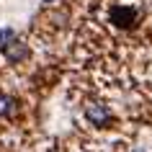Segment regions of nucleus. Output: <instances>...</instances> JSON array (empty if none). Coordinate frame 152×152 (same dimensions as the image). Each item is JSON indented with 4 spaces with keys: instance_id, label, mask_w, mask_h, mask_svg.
<instances>
[{
    "instance_id": "nucleus-1",
    "label": "nucleus",
    "mask_w": 152,
    "mask_h": 152,
    "mask_svg": "<svg viewBox=\"0 0 152 152\" xmlns=\"http://www.w3.org/2000/svg\"><path fill=\"white\" fill-rule=\"evenodd\" d=\"M137 21V10L132 5H113L111 8V23H116L119 28H129Z\"/></svg>"
},
{
    "instance_id": "nucleus-3",
    "label": "nucleus",
    "mask_w": 152,
    "mask_h": 152,
    "mask_svg": "<svg viewBox=\"0 0 152 152\" xmlns=\"http://www.w3.org/2000/svg\"><path fill=\"white\" fill-rule=\"evenodd\" d=\"M3 54L8 57V62H21V59H26V57H28V49H26L23 41L13 39L10 44H5V47H3Z\"/></svg>"
},
{
    "instance_id": "nucleus-2",
    "label": "nucleus",
    "mask_w": 152,
    "mask_h": 152,
    "mask_svg": "<svg viewBox=\"0 0 152 152\" xmlns=\"http://www.w3.org/2000/svg\"><path fill=\"white\" fill-rule=\"evenodd\" d=\"M85 116H88V121L96 124V126H106L108 119H111V113H108V108H106L103 103H90L88 108H85Z\"/></svg>"
},
{
    "instance_id": "nucleus-4",
    "label": "nucleus",
    "mask_w": 152,
    "mask_h": 152,
    "mask_svg": "<svg viewBox=\"0 0 152 152\" xmlns=\"http://www.w3.org/2000/svg\"><path fill=\"white\" fill-rule=\"evenodd\" d=\"M10 111H13V101L0 93V116H5V113H10Z\"/></svg>"
},
{
    "instance_id": "nucleus-5",
    "label": "nucleus",
    "mask_w": 152,
    "mask_h": 152,
    "mask_svg": "<svg viewBox=\"0 0 152 152\" xmlns=\"http://www.w3.org/2000/svg\"><path fill=\"white\" fill-rule=\"evenodd\" d=\"M10 39H13V31L10 28H0V47L10 44Z\"/></svg>"
}]
</instances>
